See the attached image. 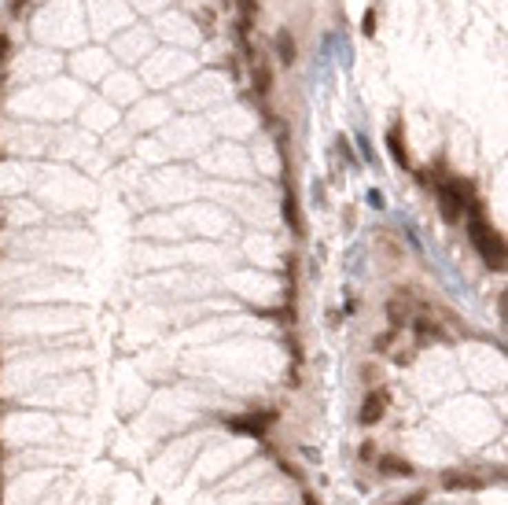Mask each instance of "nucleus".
I'll return each mask as SVG.
<instances>
[{
    "instance_id": "1",
    "label": "nucleus",
    "mask_w": 508,
    "mask_h": 505,
    "mask_svg": "<svg viewBox=\"0 0 508 505\" xmlns=\"http://www.w3.org/2000/svg\"><path fill=\"white\" fill-rule=\"evenodd\" d=\"M468 236H471L475 251L486 259L490 270H505V244H501V236H497L475 210H471V218H468Z\"/></svg>"
},
{
    "instance_id": "2",
    "label": "nucleus",
    "mask_w": 508,
    "mask_h": 505,
    "mask_svg": "<svg viewBox=\"0 0 508 505\" xmlns=\"http://www.w3.org/2000/svg\"><path fill=\"white\" fill-rule=\"evenodd\" d=\"M435 192L442 199V210L446 218H460V210H468V185L457 177H438L435 181Z\"/></svg>"
},
{
    "instance_id": "3",
    "label": "nucleus",
    "mask_w": 508,
    "mask_h": 505,
    "mask_svg": "<svg viewBox=\"0 0 508 505\" xmlns=\"http://www.w3.org/2000/svg\"><path fill=\"white\" fill-rule=\"evenodd\" d=\"M273 48H276V59H280V67H295L298 63V45H295V37H291V30H276V37H273Z\"/></svg>"
},
{
    "instance_id": "4",
    "label": "nucleus",
    "mask_w": 508,
    "mask_h": 505,
    "mask_svg": "<svg viewBox=\"0 0 508 505\" xmlns=\"http://www.w3.org/2000/svg\"><path fill=\"white\" fill-rule=\"evenodd\" d=\"M251 85H254L258 100H265V96L273 92V67H269L265 59H254L251 63Z\"/></svg>"
},
{
    "instance_id": "5",
    "label": "nucleus",
    "mask_w": 508,
    "mask_h": 505,
    "mask_svg": "<svg viewBox=\"0 0 508 505\" xmlns=\"http://www.w3.org/2000/svg\"><path fill=\"white\" fill-rule=\"evenodd\" d=\"M383 413H387V391L383 388H372L369 399H365V406H361V424H376Z\"/></svg>"
},
{
    "instance_id": "6",
    "label": "nucleus",
    "mask_w": 508,
    "mask_h": 505,
    "mask_svg": "<svg viewBox=\"0 0 508 505\" xmlns=\"http://www.w3.org/2000/svg\"><path fill=\"white\" fill-rule=\"evenodd\" d=\"M236 8H240V37L247 41V34H251L258 12H262V4H258V0H236Z\"/></svg>"
},
{
    "instance_id": "7",
    "label": "nucleus",
    "mask_w": 508,
    "mask_h": 505,
    "mask_svg": "<svg viewBox=\"0 0 508 505\" xmlns=\"http://www.w3.org/2000/svg\"><path fill=\"white\" fill-rule=\"evenodd\" d=\"M273 421H276V413L269 410L265 417H247V421H229V424L236 428V432H254V435H262V432H265V428L273 424Z\"/></svg>"
},
{
    "instance_id": "8",
    "label": "nucleus",
    "mask_w": 508,
    "mask_h": 505,
    "mask_svg": "<svg viewBox=\"0 0 508 505\" xmlns=\"http://www.w3.org/2000/svg\"><path fill=\"white\" fill-rule=\"evenodd\" d=\"M405 303H409V295H398V299H391V303H387V314H391V325H394V328L409 325V310H405Z\"/></svg>"
},
{
    "instance_id": "9",
    "label": "nucleus",
    "mask_w": 508,
    "mask_h": 505,
    "mask_svg": "<svg viewBox=\"0 0 508 505\" xmlns=\"http://www.w3.org/2000/svg\"><path fill=\"white\" fill-rule=\"evenodd\" d=\"M387 144H391V155L398 159V166H409V159H405V148H402V126H394V130L387 133Z\"/></svg>"
},
{
    "instance_id": "10",
    "label": "nucleus",
    "mask_w": 508,
    "mask_h": 505,
    "mask_svg": "<svg viewBox=\"0 0 508 505\" xmlns=\"http://www.w3.org/2000/svg\"><path fill=\"white\" fill-rule=\"evenodd\" d=\"M380 468H391V476H409L413 472V465H405L398 457H380Z\"/></svg>"
},
{
    "instance_id": "11",
    "label": "nucleus",
    "mask_w": 508,
    "mask_h": 505,
    "mask_svg": "<svg viewBox=\"0 0 508 505\" xmlns=\"http://www.w3.org/2000/svg\"><path fill=\"white\" fill-rule=\"evenodd\" d=\"M365 34H376V8L365 12Z\"/></svg>"
},
{
    "instance_id": "12",
    "label": "nucleus",
    "mask_w": 508,
    "mask_h": 505,
    "mask_svg": "<svg viewBox=\"0 0 508 505\" xmlns=\"http://www.w3.org/2000/svg\"><path fill=\"white\" fill-rule=\"evenodd\" d=\"M30 8V0H12V15H23Z\"/></svg>"
}]
</instances>
